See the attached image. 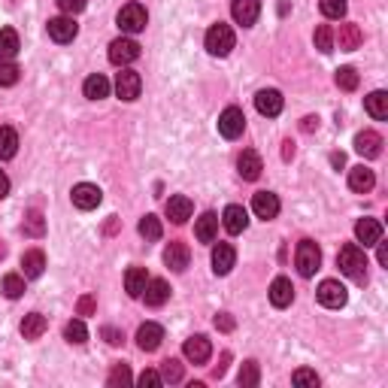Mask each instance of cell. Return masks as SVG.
I'll list each match as a JSON object with an SVG mask.
<instances>
[{
    "instance_id": "7",
    "label": "cell",
    "mask_w": 388,
    "mask_h": 388,
    "mask_svg": "<svg viewBox=\"0 0 388 388\" xmlns=\"http://www.w3.org/2000/svg\"><path fill=\"white\" fill-rule=\"evenodd\" d=\"M243 130H246V115H243V110H237V106H228V110L219 115V134L225 137V140H237V137H243Z\"/></svg>"
},
{
    "instance_id": "58",
    "label": "cell",
    "mask_w": 388,
    "mask_h": 388,
    "mask_svg": "<svg viewBox=\"0 0 388 388\" xmlns=\"http://www.w3.org/2000/svg\"><path fill=\"white\" fill-rule=\"evenodd\" d=\"M3 255H6V246H3V243H0V258H3Z\"/></svg>"
},
{
    "instance_id": "2",
    "label": "cell",
    "mask_w": 388,
    "mask_h": 388,
    "mask_svg": "<svg viewBox=\"0 0 388 388\" xmlns=\"http://www.w3.org/2000/svg\"><path fill=\"white\" fill-rule=\"evenodd\" d=\"M237 43V37H234V31L228 28V24H212L210 31H206V52L210 55H216V58H225L230 55V49H234Z\"/></svg>"
},
{
    "instance_id": "3",
    "label": "cell",
    "mask_w": 388,
    "mask_h": 388,
    "mask_svg": "<svg viewBox=\"0 0 388 388\" xmlns=\"http://www.w3.org/2000/svg\"><path fill=\"white\" fill-rule=\"evenodd\" d=\"M294 264H297V273L310 279L321 267V249L312 240H301L297 243V252H294Z\"/></svg>"
},
{
    "instance_id": "31",
    "label": "cell",
    "mask_w": 388,
    "mask_h": 388,
    "mask_svg": "<svg viewBox=\"0 0 388 388\" xmlns=\"http://www.w3.org/2000/svg\"><path fill=\"white\" fill-rule=\"evenodd\" d=\"M19 34H15L12 28H0V61H12L15 55H19Z\"/></svg>"
},
{
    "instance_id": "9",
    "label": "cell",
    "mask_w": 388,
    "mask_h": 388,
    "mask_svg": "<svg viewBox=\"0 0 388 388\" xmlns=\"http://www.w3.org/2000/svg\"><path fill=\"white\" fill-rule=\"evenodd\" d=\"M319 303L321 307H328V310H340L346 307V301H349V294H346V288L337 282V279H325V282L319 285Z\"/></svg>"
},
{
    "instance_id": "12",
    "label": "cell",
    "mask_w": 388,
    "mask_h": 388,
    "mask_svg": "<svg viewBox=\"0 0 388 388\" xmlns=\"http://www.w3.org/2000/svg\"><path fill=\"white\" fill-rule=\"evenodd\" d=\"M183 355L192 361V364H206V361H210V355H212V343L206 340L203 334L188 337L185 346H183Z\"/></svg>"
},
{
    "instance_id": "46",
    "label": "cell",
    "mask_w": 388,
    "mask_h": 388,
    "mask_svg": "<svg viewBox=\"0 0 388 388\" xmlns=\"http://www.w3.org/2000/svg\"><path fill=\"white\" fill-rule=\"evenodd\" d=\"M292 382H294V385H312V388H316V385H319V376L312 373V370H294Z\"/></svg>"
},
{
    "instance_id": "32",
    "label": "cell",
    "mask_w": 388,
    "mask_h": 388,
    "mask_svg": "<svg viewBox=\"0 0 388 388\" xmlns=\"http://www.w3.org/2000/svg\"><path fill=\"white\" fill-rule=\"evenodd\" d=\"M15 152H19V134L10 125H3L0 128V161L15 158Z\"/></svg>"
},
{
    "instance_id": "34",
    "label": "cell",
    "mask_w": 388,
    "mask_h": 388,
    "mask_svg": "<svg viewBox=\"0 0 388 388\" xmlns=\"http://www.w3.org/2000/svg\"><path fill=\"white\" fill-rule=\"evenodd\" d=\"M364 106H367V112L373 115L376 121H385V119H388V94H385V92L367 94V97H364Z\"/></svg>"
},
{
    "instance_id": "43",
    "label": "cell",
    "mask_w": 388,
    "mask_h": 388,
    "mask_svg": "<svg viewBox=\"0 0 388 388\" xmlns=\"http://www.w3.org/2000/svg\"><path fill=\"white\" fill-rule=\"evenodd\" d=\"M319 6H321V15H328V19H343L346 15V0H319Z\"/></svg>"
},
{
    "instance_id": "50",
    "label": "cell",
    "mask_w": 388,
    "mask_h": 388,
    "mask_svg": "<svg viewBox=\"0 0 388 388\" xmlns=\"http://www.w3.org/2000/svg\"><path fill=\"white\" fill-rule=\"evenodd\" d=\"M216 328H219V331H225V334H230V331H234V319H230L228 312H219V316H216Z\"/></svg>"
},
{
    "instance_id": "8",
    "label": "cell",
    "mask_w": 388,
    "mask_h": 388,
    "mask_svg": "<svg viewBox=\"0 0 388 388\" xmlns=\"http://www.w3.org/2000/svg\"><path fill=\"white\" fill-rule=\"evenodd\" d=\"M140 92H143V79H140L137 70L125 67L115 76V94H119V101H137Z\"/></svg>"
},
{
    "instance_id": "33",
    "label": "cell",
    "mask_w": 388,
    "mask_h": 388,
    "mask_svg": "<svg viewBox=\"0 0 388 388\" xmlns=\"http://www.w3.org/2000/svg\"><path fill=\"white\" fill-rule=\"evenodd\" d=\"M146 282H149L146 267H130L128 273H125V288H128V294H130V297H143Z\"/></svg>"
},
{
    "instance_id": "11",
    "label": "cell",
    "mask_w": 388,
    "mask_h": 388,
    "mask_svg": "<svg viewBox=\"0 0 388 388\" xmlns=\"http://www.w3.org/2000/svg\"><path fill=\"white\" fill-rule=\"evenodd\" d=\"M230 15H234L237 24L252 28L261 15V0H230Z\"/></svg>"
},
{
    "instance_id": "40",
    "label": "cell",
    "mask_w": 388,
    "mask_h": 388,
    "mask_svg": "<svg viewBox=\"0 0 388 388\" xmlns=\"http://www.w3.org/2000/svg\"><path fill=\"white\" fill-rule=\"evenodd\" d=\"M140 234H143L146 240H161V234H164L161 219L158 216H143L140 219Z\"/></svg>"
},
{
    "instance_id": "57",
    "label": "cell",
    "mask_w": 388,
    "mask_h": 388,
    "mask_svg": "<svg viewBox=\"0 0 388 388\" xmlns=\"http://www.w3.org/2000/svg\"><path fill=\"white\" fill-rule=\"evenodd\" d=\"M331 164H334L337 170H340L343 164H346V155H343V152H331Z\"/></svg>"
},
{
    "instance_id": "27",
    "label": "cell",
    "mask_w": 388,
    "mask_h": 388,
    "mask_svg": "<svg viewBox=\"0 0 388 388\" xmlns=\"http://www.w3.org/2000/svg\"><path fill=\"white\" fill-rule=\"evenodd\" d=\"M337 40H340L343 52H355V49L364 43V31H361L355 22H346V24H340V37Z\"/></svg>"
},
{
    "instance_id": "30",
    "label": "cell",
    "mask_w": 388,
    "mask_h": 388,
    "mask_svg": "<svg viewBox=\"0 0 388 388\" xmlns=\"http://www.w3.org/2000/svg\"><path fill=\"white\" fill-rule=\"evenodd\" d=\"M46 328H49L46 316L31 312V316H24V321H22V337H24V340H40V337L46 334Z\"/></svg>"
},
{
    "instance_id": "38",
    "label": "cell",
    "mask_w": 388,
    "mask_h": 388,
    "mask_svg": "<svg viewBox=\"0 0 388 388\" xmlns=\"http://www.w3.org/2000/svg\"><path fill=\"white\" fill-rule=\"evenodd\" d=\"M334 82H337V88H340V92H355V88H358V82H361V76L355 73V67H340V70H337V76H334Z\"/></svg>"
},
{
    "instance_id": "22",
    "label": "cell",
    "mask_w": 388,
    "mask_h": 388,
    "mask_svg": "<svg viewBox=\"0 0 388 388\" xmlns=\"http://www.w3.org/2000/svg\"><path fill=\"white\" fill-rule=\"evenodd\" d=\"M221 225H225L228 234H243L246 225H249V216H246V210H243V206L230 203L228 210L221 212Z\"/></svg>"
},
{
    "instance_id": "15",
    "label": "cell",
    "mask_w": 388,
    "mask_h": 388,
    "mask_svg": "<svg viewBox=\"0 0 388 388\" xmlns=\"http://www.w3.org/2000/svg\"><path fill=\"white\" fill-rule=\"evenodd\" d=\"M355 152L364 155V158H379L382 155V137L376 130H361V134H355Z\"/></svg>"
},
{
    "instance_id": "41",
    "label": "cell",
    "mask_w": 388,
    "mask_h": 388,
    "mask_svg": "<svg viewBox=\"0 0 388 388\" xmlns=\"http://www.w3.org/2000/svg\"><path fill=\"white\" fill-rule=\"evenodd\" d=\"M3 294L10 297V301H19V297L24 294V276H19V273L3 276Z\"/></svg>"
},
{
    "instance_id": "51",
    "label": "cell",
    "mask_w": 388,
    "mask_h": 388,
    "mask_svg": "<svg viewBox=\"0 0 388 388\" xmlns=\"http://www.w3.org/2000/svg\"><path fill=\"white\" fill-rule=\"evenodd\" d=\"M101 334L106 337V343H110V346H119V343H125V337H121V331H115V328H103Z\"/></svg>"
},
{
    "instance_id": "44",
    "label": "cell",
    "mask_w": 388,
    "mask_h": 388,
    "mask_svg": "<svg viewBox=\"0 0 388 388\" xmlns=\"http://www.w3.org/2000/svg\"><path fill=\"white\" fill-rule=\"evenodd\" d=\"M19 67H15L12 61H3L0 64V88H12L15 82H19Z\"/></svg>"
},
{
    "instance_id": "10",
    "label": "cell",
    "mask_w": 388,
    "mask_h": 388,
    "mask_svg": "<svg viewBox=\"0 0 388 388\" xmlns=\"http://www.w3.org/2000/svg\"><path fill=\"white\" fill-rule=\"evenodd\" d=\"M46 28H49V37H52L55 43H73L79 34V24L73 22V15H58V19H52Z\"/></svg>"
},
{
    "instance_id": "23",
    "label": "cell",
    "mask_w": 388,
    "mask_h": 388,
    "mask_svg": "<svg viewBox=\"0 0 388 388\" xmlns=\"http://www.w3.org/2000/svg\"><path fill=\"white\" fill-rule=\"evenodd\" d=\"M170 297V285L164 279H149L146 288H143V301L146 307H164Z\"/></svg>"
},
{
    "instance_id": "20",
    "label": "cell",
    "mask_w": 388,
    "mask_h": 388,
    "mask_svg": "<svg viewBox=\"0 0 388 388\" xmlns=\"http://www.w3.org/2000/svg\"><path fill=\"white\" fill-rule=\"evenodd\" d=\"M188 258H192V252H188V246L179 243V240L164 249V264H167L173 273H183V270L188 267Z\"/></svg>"
},
{
    "instance_id": "53",
    "label": "cell",
    "mask_w": 388,
    "mask_h": 388,
    "mask_svg": "<svg viewBox=\"0 0 388 388\" xmlns=\"http://www.w3.org/2000/svg\"><path fill=\"white\" fill-rule=\"evenodd\" d=\"M6 194H10V176H6V173L0 170V201H3Z\"/></svg>"
},
{
    "instance_id": "19",
    "label": "cell",
    "mask_w": 388,
    "mask_h": 388,
    "mask_svg": "<svg viewBox=\"0 0 388 388\" xmlns=\"http://www.w3.org/2000/svg\"><path fill=\"white\" fill-rule=\"evenodd\" d=\"M192 212H194V206L185 194H173L167 201V219L173 221V225H185V221L192 219Z\"/></svg>"
},
{
    "instance_id": "36",
    "label": "cell",
    "mask_w": 388,
    "mask_h": 388,
    "mask_svg": "<svg viewBox=\"0 0 388 388\" xmlns=\"http://www.w3.org/2000/svg\"><path fill=\"white\" fill-rule=\"evenodd\" d=\"M64 340H67V343H73V346H82V343L88 340V328L82 325L79 319L67 321V325H64Z\"/></svg>"
},
{
    "instance_id": "54",
    "label": "cell",
    "mask_w": 388,
    "mask_h": 388,
    "mask_svg": "<svg viewBox=\"0 0 388 388\" xmlns=\"http://www.w3.org/2000/svg\"><path fill=\"white\" fill-rule=\"evenodd\" d=\"M303 130H307V134H310V130H316L319 128V115H307V119H303V125H301Z\"/></svg>"
},
{
    "instance_id": "35",
    "label": "cell",
    "mask_w": 388,
    "mask_h": 388,
    "mask_svg": "<svg viewBox=\"0 0 388 388\" xmlns=\"http://www.w3.org/2000/svg\"><path fill=\"white\" fill-rule=\"evenodd\" d=\"M22 230H24V237H43V234H46V219H43V212H40V210H31L28 219H24V225H22Z\"/></svg>"
},
{
    "instance_id": "49",
    "label": "cell",
    "mask_w": 388,
    "mask_h": 388,
    "mask_svg": "<svg viewBox=\"0 0 388 388\" xmlns=\"http://www.w3.org/2000/svg\"><path fill=\"white\" fill-rule=\"evenodd\" d=\"M137 382H140V385H164V379H161L158 370H143Z\"/></svg>"
},
{
    "instance_id": "55",
    "label": "cell",
    "mask_w": 388,
    "mask_h": 388,
    "mask_svg": "<svg viewBox=\"0 0 388 388\" xmlns=\"http://www.w3.org/2000/svg\"><path fill=\"white\" fill-rule=\"evenodd\" d=\"M376 246H379V255H376V258H379V264H382V267H388V246H385L382 240H379Z\"/></svg>"
},
{
    "instance_id": "48",
    "label": "cell",
    "mask_w": 388,
    "mask_h": 388,
    "mask_svg": "<svg viewBox=\"0 0 388 388\" xmlns=\"http://www.w3.org/2000/svg\"><path fill=\"white\" fill-rule=\"evenodd\" d=\"M97 310V301L92 294H85V297H79V303H76V312L79 316H92V312Z\"/></svg>"
},
{
    "instance_id": "52",
    "label": "cell",
    "mask_w": 388,
    "mask_h": 388,
    "mask_svg": "<svg viewBox=\"0 0 388 388\" xmlns=\"http://www.w3.org/2000/svg\"><path fill=\"white\" fill-rule=\"evenodd\" d=\"M228 361H230V352H225V355H221V364H219L216 370H212V376H216V379H221V376H225V370H228Z\"/></svg>"
},
{
    "instance_id": "37",
    "label": "cell",
    "mask_w": 388,
    "mask_h": 388,
    "mask_svg": "<svg viewBox=\"0 0 388 388\" xmlns=\"http://www.w3.org/2000/svg\"><path fill=\"white\" fill-rule=\"evenodd\" d=\"M316 49L321 55H331L334 52V31H331V24H319L316 28Z\"/></svg>"
},
{
    "instance_id": "47",
    "label": "cell",
    "mask_w": 388,
    "mask_h": 388,
    "mask_svg": "<svg viewBox=\"0 0 388 388\" xmlns=\"http://www.w3.org/2000/svg\"><path fill=\"white\" fill-rule=\"evenodd\" d=\"M55 3H58V10L67 12V15H76L85 10V0H55Z\"/></svg>"
},
{
    "instance_id": "5",
    "label": "cell",
    "mask_w": 388,
    "mask_h": 388,
    "mask_svg": "<svg viewBox=\"0 0 388 388\" xmlns=\"http://www.w3.org/2000/svg\"><path fill=\"white\" fill-rule=\"evenodd\" d=\"M70 197H73V206H76V210L88 212V210H97V206H101L103 192L97 185H92V183H79V185H73Z\"/></svg>"
},
{
    "instance_id": "21",
    "label": "cell",
    "mask_w": 388,
    "mask_h": 388,
    "mask_svg": "<svg viewBox=\"0 0 388 388\" xmlns=\"http://www.w3.org/2000/svg\"><path fill=\"white\" fill-rule=\"evenodd\" d=\"M292 301H294V285L285 276L273 279V285H270V303L276 310H285V307H292Z\"/></svg>"
},
{
    "instance_id": "45",
    "label": "cell",
    "mask_w": 388,
    "mask_h": 388,
    "mask_svg": "<svg viewBox=\"0 0 388 388\" xmlns=\"http://www.w3.org/2000/svg\"><path fill=\"white\" fill-rule=\"evenodd\" d=\"M161 379L164 382H179V379H183V364H179L176 358H167L161 364Z\"/></svg>"
},
{
    "instance_id": "6",
    "label": "cell",
    "mask_w": 388,
    "mask_h": 388,
    "mask_svg": "<svg viewBox=\"0 0 388 388\" xmlns=\"http://www.w3.org/2000/svg\"><path fill=\"white\" fill-rule=\"evenodd\" d=\"M140 58V46L134 43L130 37H119L110 43V61L115 67H128V64H134Z\"/></svg>"
},
{
    "instance_id": "13",
    "label": "cell",
    "mask_w": 388,
    "mask_h": 388,
    "mask_svg": "<svg viewBox=\"0 0 388 388\" xmlns=\"http://www.w3.org/2000/svg\"><path fill=\"white\" fill-rule=\"evenodd\" d=\"M282 94L276 92V88H264V92L255 94V110L261 115H267V119H276L279 112H282Z\"/></svg>"
},
{
    "instance_id": "25",
    "label": "cell",
    "mask_w": 388,
    "mask_h": 388,
    "mask_svg": "<svg viewBox=\"0 0 388 388\" xmlns=\"http://www.w3.org/2000/svg\"><path fill=\"white\" fill-rule=\"evenodd\" d=\"M43 270H46V255L40 249H31V252L22 255V273H24V279H40V276H43Z\"/></svg>"
},
{
    "instance_id": "29",
    "label": "cell",
    "mask_w": 388,
    "mask_h": 388,
    "mask_svg": "<svg viewBox=\"0 0 388 388\" xmlns=\"http://www.w3.org/2000/svg\"><path fill=\"white\" fill-rule=\"evenodd\" d=\"M82 92H85L88 101H103V97L110 94V79H106L103 73H92V76L85 79V85H82Z\"/></svg>"
},
{
    "instance_id": "26",
    "label": "cell",
    "mask_w": 388,
    "mask_h": 388,
    "mask_svg": "<svg viewBox=\"0 0 388 388\" xmlns=\"http://www.w3.org/2000/svg\"><path fill=\"white\" fill-rule=\"evenodd\" d=\"M194 237L201 243H212V240H216V237H219V216H216V212H203V216L197 219Z\"/></svg>"
},
{
    "instance_id": "14",
    "label": "cell",
    "mask_w": 388,
    "mask_h": 388,
    "mask_svg": "<svg viewBox=\"0 0 388 388\" xmlns=\"http://www.w3.org/2000/svg\"><path fill=\"white\" fill-rule=\"evenodd\" d=\"M279 197L273 192H258L252 197V210H255V216L264 219V221H270V219H276L279 216Z\"/></svg>"
},
{
    "instance_id": "24",
    "label": "cell",
    "mask_w": 388,
    "mask_h": 388,
    "mask_svg": "<svg viewBox=\"0 0 388 388\" xmlns=\"http://www.w3.org/2000/svg\"><path fill=\"white\" fill-rule=\"evenodd\" d=\"M355 237H358V243L367 246H376L379 240H382V225H379L376 219H361L358 225H355Z\"/></svg>"
},
{
    "instance_id": "4",
    "label": "cell",
    "mask_w": 388,
    "mask_h": 388,
    "mask_svg": "<svg viewBox=\"0 0 388 388\" xmlns=\"http://www.w3.org/2000/svg\"><path fill=\"white\" fill-rule=\"evenodd\" d=\"M119 28L121 34H140V31H146V22H149V12L143 3H125L119 10Z\"/></svg>"
},
{
    "instance_id": "1",
    "label": "cell",
    "mask_w": 388,
    "mask_h": 388,
    "mask_svg": "<svg viewBox=\"0 0 388 388\" xmlns=\"http://www.w3.org/2000/svg\"><path fill=\"white\" fill-rule=\"evenodd\" d=\"M337 267H340V273L358 279V282H364L367 279V258H364V249L355 243H346L340 252H337Z\"/></svg>"
},
{
    "instance_id": "17",
    "label": "cell",
    "mask_w": 388,
    "mask_h": 388,
    "mask_svg": "<svg viewBox=\"0 0 388 388\" xmlns=\"http://www.w3.org/2000/svg\"><path fill=\"white\" fill-rule=\"evenodd\" d=\"M164 340V328L161 325H155V321H146V325H140V331H137V346L143 352H155L161 346Z\"/></svg>"
},
{
    "instance_id": "56",
    "label": "cell",
    "mask_w": 388,
    "mask_h": 388,
    "mask_svg": "<svg viewBox=\"0 0 388 388\" xmlns=\"http://www.w3.org/2000/svg\"><path fill=\"white\" fill-rule=\"evenodd\" d=\"M282 158H285V161L294 158V143H292V140H285V143H282Z\"/></svg>"
},
{
    "instance_id": "42",
    "label": "cell",
    "mask_w": 388,
    "mask_h": 388,
    "mask_svg": "<svg viewBox=\"0 0 388 388\" xmlns=\"http://www.w3.org/2000/svg\"><path fill=\"white\" fill-rule=\"evenodd\" d=\"M130 379H134V376H130V367H128V364H115V367L110 370V379H106V385H110V388H119V385H128Z\"/></svg>"
},
{
    "instance_id": "18",
    "label": "cell",
    "mask_w": 388,
    "mask_h": 388,
    "mask_svg": "<svg viewBox=\"0 0 388 388\" xmlns=\"http://www.w3.org/2000/svg\"><path fill=\"white\" fill-rule=\"evenodd\" d=\"M234 261H237V252L230 243H219L212 249V270H216V276H228L234 270Z\"/></svg>"
},
{
    "instance_id": "16",
    "label": "cell",
    "mask_w": 388,
    "mask_h": 388,
    "mask_svg": "<svg viewBox=\"0 0 388 388\" xmlns=\"http://www.w3.org/2000/svg\"><path fill=\"white\" fill-rule=\"evenodd\" d=\"M237 170H240V176L246 179V183H255V179L261 176V170H264L261 155L255 152V149H246L240 158H237Z\"/></svg>"
},
{
    "instance_id": "39",
    "label": "cell",
    "mask_w": 388,
    "mask_h": 388,
    "mask_svg": "<svg viewBox=\"0 0 388 388\" xmlns=\"http://www.w3.org/2000/svg\"><path fill=\"white\" fill-rule=\"evenodd\" d=\"M237 382H240L243 388H255L261 382V370H258V361H246V364L240 367V376H237Z\"/></svg>"
},
{
    "instance_id": "28",
    "label": "cell",
    "mask_w": 388,
    "mask_h": 388,
    "mask_svg": "<svg viewBox=\"0 0 388 388\" xmlns=\"http://www.w3.org/2000/svg\"><path fill=\"white\" fill-rule=\"evenodd\" d=\"M373 185H376V176H373V170L364 167V164H361V167H352V170H349V188H352V192L367 194Z\"/></svg>"
}]
</instances>
